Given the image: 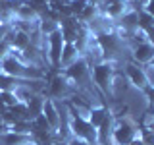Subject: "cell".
Masks as SVG:
<instances>
[{
  "instance_id": "cell-1",
  "label": "cell",
  "mask_w": 154,
  "mask_h": 145,
  "mask_svg": "<svg viewBox=\"0 0 154 145\" xmlns=\"http://www.w3.org/2000/svg\"><path fill=\"white\" fill-rule=\"evenodd\" d=\"M0 72L21 81H46L45 70L27 64L23 58V52L19 50H10V54L0 60Z\"/></svg>"
},
{
  "instance_id": "cell-2",
  "label": "cell",
  "mask_w": 154,
  "mask_h": 145,
  "mask_svg": "<svg viewBox=\"0 0 154 145\" xmlns=\"http://www.w3.org/2000/svg\"><path fill=\"white\" fill-rule=\"evenodd\" d=\"M96 43H98V48H100V52H102V60H108V62L119 64L123 52H129L127 39L123 35H119L116 29L96 33Z\"/></svg>"
},
{
  "instance_id": "cell-3",
  "label": "cell",
  "mask_w": 154,
  "mask_h": 145,
  "mask_svg": "<svg viewBox=\"0 0 154 145\" xmlns=\"http://www.w3.org/2000/svg\"><path fill=\"white\" fill-rule=\"evenodd\" d=\"M91 74H93V81L96 85V89L106 97H114V83L118 77L119 70L116 62H108V60H100L96 64L91 66Z\"/></svg>"
},
{
  "instance_id": "cell-4",
  "label": "cell",
  "mask_w": 154,
  "mask_h": 145,
  "mask_svg": "<svg viewBox=\"0 0 154 145\" xmlns=\"http://www.w3.org/2000/svg\"><path fill=\"white\" fill-rule=\"evenodd\" d=\"M139 132H141V126H139V122H135L133 118H129V116L116 118L112 137H110V145H129L133 139L139 137Z\"/></svg>"
},
{
  "instance_id": "cell-5",
  "label": "cell",
  "mask_w": 154,
  "mask_h": 145,
  "mask_svg": "<svg viewBox=\"0 0 154 145\" xmlns=\"http://www.w3.org/2000/svg\"><path fill=\"white\" fill-rule=\"evenodd\" d=\"M67 130H69L71 137L98 145V130L87 118H81V116H75V114H67Z\"/></svg>"
},
{
  "instance_id": "cell-6",
  "label": "cell",
  "mask_w": 154,
  "mask_h": 145,
  "mask_svg": "<svg viewBox=\"0 0 154 145\" xmlns=\"http://www.w3.org/2000/svg\"><path fill=\"white\" fill-rule=\"evenodd\" d=\"M77 95V87L64 72H56L48 83V97L54 101H67Z\"/></svg>"
},
{
  "instance_id": "cell-7",
  "label": "cell",
  "mask_w": 154,
  "mask_h": 145,
  "mask_svg": "<svg viewBox=\"0 0 154 145\" xmlns=\"http://www.w3.org/2000/svg\"><path fill=\"white\" fill-rule=\"evenodd\" d=\"M46 43V52H45V58L48 60L52 70L60 72V56H62V48L66 45V39H64V33L62 29H56L52 35H48L45 39Z\"/></svg>"
},
{
  "instance_id": "cell-8",
  "label": "cell",
  "mask_w": 154,
  "mask_h": 145,
  "mask_svg": "<svg viewBox=\"0 0 154 145\" xmlns=\"http://www.w3.org/2000/svg\"><path fill=\"white\" fill-rule=\"evenodd\" d=\"M123 76H125V79H127V83H131L135 89H139L141 93L148 87L146 76H144V68L135 64L133 60H127L123 64Z\"/></svg>"
},
{
  "instance_id": "cell-9",
  "label": "cell",
  "mask_w": 154,
  "mask_h": 145,
  "mask_svg": "<svg viewBox=\"0 0 154 145\" xmlns=\"http://www.w3.org/2000/svg\"><path fill=\"white\" fill-rule=\"evenodd\" d=\"M154 58V47L150 43H137V45H133L129 48V60H133L135 64L139 66H146L150 64Z\"/></svg>"
},
{
  "instance_id": "cell-10",
  "label": "cell",
  "mask_w": 154,
  "mask_h": 145,
  "mask_svg": "<svg viewBox=\"0 0 154 145\" xmlns=\"http://www.w3.org/2000/svg\"><path fill=\"white\" fill-rule=\"evenodd\" d=\"M81 52L77 50V47L73 43H66L64 48H62V56H60V70H66L71 64H75L77 60H81Z\"/></svg>"
},
{
  "instance_id": "cell-11",
  "label": "cell",
  "mask_w": 154,
  "mask_h": 145,
  "mask_svg": "<svg viewBox=\"0 0 154 145\" xmlns=\"http://www.w3.org/2000/svg\"><path fill=\"white\" fill-rule=\"evenodd\" d=\"M45 99L46 97H42L41 93H35L31 97V99L27 101V120L29 122H33V120H37L38 116L42 114V106H45Z\"/></svg>"
},
{
  "instance_id": "cell-12",
  "label": "cell",
  "mask_w": 154,
  "mask_h": 145,
  "mask_svg": "<svg viewBox=\"0 0 154 145\" xmlns=\"http://www.w3.org/2000/svg\"><path fill=\"white\" fill-rule=\"evenodd\" d=\"M110 112H112V110H110L106 105H94V106H91V108H89V122L93 124L96 130H98L100 124L108 118Z\"/></svg>"
},
{
  "instance_id": "cell-13",
  "label": "cell",
  "mask_w": 154,
  "mask_h": 145,
  "mask_svg": "<svg viewBox=\"0 0 154 145\" xmlns=\"http://www.w3.org/2000/svg\"><path fill=\"white\" fill-rule=\"evenodd\" d=\"M91 4V0H69L67 2V8H69V12H71V16H75V18H79L81 14L85 12V8Z\"/></svg>"
},
{
  "instance_id": "cell-14",
  "label": "cell",
  "mask_w": 154,
  "mask_h": 145,
  "mask_svg": "<svg viewBox=\"0 0 154 145\" xmlns=\"http://www.w3.org/2000/svg\"><path fill=\"white\" fill-rule=\"evenodd\" d=\"M0 103H2L4 108H10V106L17 105L19 99H17L16 91H0Z\"/></svg>"
},
{
  "instance_id": "cell-15",
  "label": "cell",
  "mask_w": 154,
  "mask_h": 145,
  "mask_svg": "<svg viewBox=\"0 0 154 145\" xmlns=\"http://www.w3.org/2000/svg\"><path fill=\"white\" fill-rule=\"evenodd\" d=\"M154 27V18L150 14H146L144 10H139V29H143V31H146V29Z\"/></svg>"
},
{
  "instance_id": "cell-16",
  "label": "cell",
  "mask_w": 154,
  "mask_h": 145,
  "mask_svg": "<svg viewBox=\"0 0 154 145\" xmlns=\"http://www.w3.org/2000/svg\"><path fill=\"white\" fill-rule=\"evenodd\" d=\"M25 2L29 4V6H33L37 10L38 14H45V12H48V10H50V0H25Z\"/></svg>"
},
{
  "instance_id": "cell-17",
  "label": "cell",
  "mask_w": 154,
  "mask_h": 145,
  "mask_svg": "<svg viewBox=\"0 0 154 145\" xmlns=\"http://www.w3.org/2000/svg\"><path fill=\"white\" fill-rule=\"evenodd\" d=\"M139 139H141L144 145H154V128H141Z\"/></svg>"
},
{
  "instance_id": "cell-18",
  "label": "cell",
  "mask_w": 154,
  "mask_h": 145,
  "mask_svg": "<svg viewBox=\"0 0 154 145\" xmlns=\"http://www.w3.org/2000/svg\"><path fill=\"white\" fill-rule=\"evenodd\" d=\"M144 68V76H146V81H148V87H154V68L150 64L143 66Z\"/></svg>"
},
{
  "instance_id": "cell-19",
  "label": "cell",
  "mask_w": 154,
  "mask_h": 145,
  "mask_svg": "<svg viewBox=\"0 0 154 145\" xmlns=\"http://www.w3.org/2000/svg\"><path fill=\"white\" fill-rule=\"evenodd\" d=\"M143 95L146 97V103H148V108H154V87H146L143 91Z\"/></svg>"
},
{
  "instance_id": "cell-20",
  "label": "cell",
  "mask_w": 154,
  "mask_h": 145,
  "mask_svg": "<svg viewBox=\"0 0 154 145\" xmlns=\"http://www.w3.org/2000/svg\"><path fill=\"white\" fill-rule=\"evenodd\" d=\"M139 10H144L146 14H150V16L154 18V0H144Z\"/></svg>"
},
{
  "instance_id": "cell-21",
  "label": "cell",
  "mask_w": 154,
  "mask_h": 145,
  "mask_svg": "<svg viewBox=\"0 0 154 145\" xmlns=\"http://www.w3.org/2000/svg\"><path fill=\"white\" fill-rule=\"evenodd\" d=\"M10 50H12V47H10L6 41H0V60H2L4 56H8Z\"/></svg>"
},
{
  "instance_id": "cell-22",
  "label": "cell",
  "mask_w": 154,
  "mask_h": 145,
  "mask_svg": "<svg viewBox=\"0 0 154 145\" xmlns=\"http://www.w3.org/2000/svg\"><path fill=\"white\" fill-rule=\"evenodd\" d=\"M64 145H93V143H89V141H83V139H77V137H69Z\"/></svg>"
},
{
  "instance_id": "cell-23",
  "label": "cell",
  "mask_w": 154,
  "mask_h": 145,
  "mask_svg": "<svg viewBox=\"0 0 154 145\" xmlns=\"http://www.w3.org/2000/svg\"><path fill=\"white\" fill-rule=\"evenodd\" d=\"M144 35H146V43H150V45L154 47V27L146 29V31H144Z\"/></svg>"
},
{
  "instance_id": "cell-24",
  "label": "cell",
  "mask_w": 154,
  "mask_h": 145,
  "mask_svg": "<svg viewBox=\"0 0 154 145\" xmlns=\"http://www.w3.org/2000/svg\"><path fill=\"white\" fill-rule=\"evenodd\" d=\"M129 145H144V143H143V141H141V139H139V137H137V139H133V141H131V143H129Z\"/></svg>"
},
{
  "instance_id": "cell-25",
  "label": "cell",
  "mask_w": 154,
  "mask_h": 145,
  "mask_svg": "<svg viewBox=\"0 0 154 145\" xmlns=\"http://www.w3.org/2000/svg\"><path fill=\"white\" fill-rule=\"evenodd\" d=\"M150 66H152V68H154V58H152V62H150Z\"/></svg>"
},
{
  "instance_id": "cell-26",
  "label": "cell",
  "mask_w": 154,
  "mask_h": 145,
  "mask_svg": "<svg viewBox=\"0 0 154 145\" xmlns=\"http://www.w3.org/2000/svg\"><path fill=\"white\" fill-rule=\"evenodd\" d=\"M152 128H154V122H152Z\"/></svg>"
}]
</instances>
